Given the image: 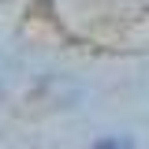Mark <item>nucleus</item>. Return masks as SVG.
I'll return each mask as SVG.
<instances>
[{
    "mask_svg": "<svg viewBox=\"0 0 149 149\" xmlns=\"http://www.w3.org/2000/svg\"><path fill=\"white\" fill-rule=\"evenodd\" d=\"M90 149H134V146H130L127 138H101V142L90 146Z\"/></svg>",
    "mask_w": 149,
    "mask_h": 149,
    "instance_id": "obj_1",
    "label": "nucleus"
}]
</instances>
